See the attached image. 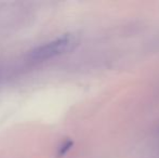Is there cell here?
I'll return each mask as SVG.
<instances>
[{
    "mask_svg": "<svg viewBox=\"0 0 159 158\" xmlns=\"http://www.w3.org/2000/svg\"><path fill=\"white\" fill-rule=\"evenodd\" d=\"M75 43L76 40L71 35H65L63 37H60L53 41L36 48L30 53V60H35V61L51 59L71 50Z\"/></svg>",
    "mask_w": 159,
    "mask_h": 158,
    "instance_id": "obj_1",
    "label": "cell"
}]
</instances>
